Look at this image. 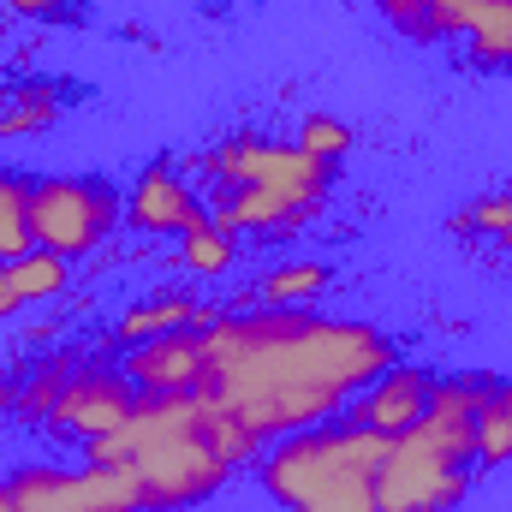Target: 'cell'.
I'll return each mask as SVG.
<instances>
[{"label": "cell", "instance_id": "1", "mask_svg": "<svg viewBox=\"0 0 512 512\" xmlns=\"http://www.w3.org/2000/svg\"><path fill=\"white\" fill-rule=\"evenodd\" d=\"M203 382L197 393L239 417L256 441H280L328 423L352 393L393 364V340L370 322L310 316L292 304L256 316H209L203 322Z\"/></svg>", "mask_w": 512, "mask_h": 512}, {"label": "cell", "instance_id": "2", "mask_svg": "<svg viewBox=\"0 0 512 512\" xmlns=\"http://www.w3.org/2000/svg\"><path fill=\"white\" fill-rule=\"evenodd\" d=\"M256 441L203 393H137V411L114 435L90 441V465L126 471L149 512L197 507L227 489V477L256 459Z\"/></svg>", "mask_w": 512, "mask_h": 512}, {"label": "cell", "instance_id": "3", "mask_svg": "<svg viewBox=\"0 0 512 512\" xmlns=\"http://www.w3.org/2000/svg\"><path fill=\"white\" fill-rule=\"evenodd\" d=\"M340 161L280 137H227L203 155L209 221L221 233H298L322 215Z\"/></svg>", "mask_w": 512, "mask_h": 512}, {"label": "cell", "instance_id": "4", "mask_svg": "<svg viewBox=\"0 0 512 512\" xmlns=\"http://www.w3.org/2000/svg\"><path fill=\"white\" fill-rule=\"evenodd\" d=\"M489 382H435L429 411L393 435L376 471L382 512H453L471 495L477 465V399Z\"/></svg>", "mask_w": 512, "mask_h": 512}, {"label": "cell", "instance_id": "5", "mask_svg": "<svg viewBox=\"0 0 512 512\" xmlns=\"http://www.w3.org/2000/svg\"><path fill=\"white\" fill-rule=\"evenodd\" d=\"M387 435L358 423H316L262 453V495L280 512H382L376 471Z\"/></svg>", "mask_w": 512, "mask_h": 512}, {"label": "cell", "instance_id": "6", "mask_svg": "<svg viewBox=\"0 0 512 512\" xmlns=\"http://www.w3.org/2000/svg\"><path fill=\"white\" fill-rule=\"evenodd\" d=\"M120 197L102 179H78V173H54V179H30V245L54 256H90L120 221Z\"/></svg>", "mask_w": 512, "mask_h": 512}, {"label": "cell", "instance_id": "7", "mask_svg": "<svg viewBox=\"0 0 512 512\" xmlns=\"http://www.w3.org/2000/svg\"><path fill=\"white\" fill-rule=\"evenodd\" d=\"M0 512H149L137 483L114 465H84V471H60V465H24L12 477H0Z\"/></svg>", "mask_w": 512, "mask_h": 512}, {"label": "cell", "instance_id": "8", "mask_svg": "<svg viewBox=\"0 0 512 512\" xmlns=\"http://www.w3.org/2000/svg\"><path fill=\"white\" fill-rule=\"evenodd\" d=\"M137 411V382L126 370H102V364H72L60 352V370H54V393H48V417L54 429H72L84 441H102L114 435Z\"/></svg>", "mask_w": 512, "mask_h": 512}, {"label": "cell", "instance_id": "9", "mask_svg": "<svg viewBox=\"0 0 512 512\" xmlns=\"http://www.w3.org/2000/svg\"><path fill=\"white\" fill-rule=\"evenodd\" d=\"M203 322H209V316H203ZM203 322H191V328H173V334H155V340H137V346H131L120 370L137 382V393H197L203 364H209Z\"/></svg>", "mask_w": 512, "mask_h": 512}, {"label": "cell", "instance_id": "10", "mask_svg": "<svg viewBox=\"0 0 512 512\" xmlns=\"http://www.w3.org/2000/svg\"><path fill=\"white\" fill-rule=\"evenodd\" d=\"M429 393H435V376L405 370V364H387L364 393H352V417H346V423L376 429V435L393 441V435H405V429L429 411Z\"/></svg>", "mask_w": 512, "mask_h": 512}, {"label": "cell", "instance_id": "11", "mask_svg": "<svg viewBox=\"0 0 512 512\" xmlns=\"http://www.w3.org/2000/svg\"><path fill=\"white\" fill-rule=\"evenodd\" d=\"M126 221L137 227V233H191V227H203L209 215H203V197H197L173 167L155 161V167L131 185Z\"/></svg>", "mask_w": 512, "mask_h": 512}, {"label": "cell", "instance_id": "12", "mask_svg": "<svg viewBox=\"0 0 512 512\" xmlns=\"http://www.w3.org/2000/svg\"><path fill=\"white\" fill-rule=\"evenodd\" d=\"M441 36H465L477 66L512 72V0H441Z\"/></svg>", "mask_w": 512, "mask_h": 512}, {"label": "cell", "instance_id": "13", "mask_svg": "<svg viewBox=\"0 0 512 512\" xmlns=\"http://www.w3.org/2000/svg\"><path fill=\"white\" fill-rule=\"evenodd\" d=\"M72 280V262L54 251H24V256H6L0 262V316L24 310V304H42L54 292H66Z\"/></svg>", "mask_w": 512, "mask_h": 512}, {"label": "cell", "instance_id": "14", "mask_svg": "<svg viewBox=\"0 0 512 512\" xmlns=\"http://www.w3.org/2000/svg\"><path fill=\"white\" fill-rule=\"evenodd\" d=\"M477 465H512V382H489L477 399Z\"/></svg>", "mask_w": 512, "mask_h": 512}, {"label": "cell", "instance_id": "15", "mask_svg": "<svg viewBox=\"0 0 512 512\" xmlns=\"http://www.w3.org/2000/svg\"><path fill=\"white\" fill-rule=\"evenodd\" d=\"M191 322H203V304L185 298V292H167V298H149V304L120 316V340L137 346V340H155V334H173V328H191Z\"/></svg>", "mask_w": 512, "mask_h": 512}, {"label": "cell", "instance_id": "16", "mask_svg": "<svg viewBox=\"0 0 512 512\" xmlns=\"http://www.w3.org/2000/svg\"><path fill=\"white\" fill-rule=\"evenodd\" d=\"M24 251H36L30 245V179L0 167V262Z\"/></svg>", "mask_w": 512, "mask_h": 512}, {"label": "cell", "instance_id": "17", "mask_svg": "<svg viewBox=\"0 0 512 512\" xmlns=\"http://www.w3.org/2000/svg\"><path fill=\"white\" fill-rule=\"evenodd\" d=\"M54 114H60V90H48V84H24L18 96L0 102V137H24V131L54 126Z\"/></svg>", "mask_w": 512, "mask_h": 512}, {"label": "cell", "instance_id": "18", "mask_svg": "<svg viewBox=\"0 0 512 512\" xmlns=\"http://www.w3.org/2000/svg\"><path fill=\"white\" fill-rule=\"evenodd\" d=\"M179 262H185L191 274H227V268L239 262V245H233V233H221L215 221H203V227H191V233H185Z\"/></svg>", "mask_w": 512, "mask_h": 512}, {"label": "cell", "instance_id": "19", "mask_svg": "<svg viewBox=\"0 0 512 512\" xmlns=\"http://www.w3.org/2000/svg\"><path fill=\"white\" fill-rule=\"evenodd\" d=\"M322 292H328V268L322 262H292V268H274L262 280V298L268 304H310Z\"/></svg>", "mask_w": 512, "mask_h": 512}, {"label": "cell", "instance_id": "20", "mask_svg": "<svg viewBox=\"0 0 512 512\" xmlns=\"http://www.w3.org/2000/svg\"><path fill=\"white\" fill-rule=\"evenodd\" d=\"M387 24L417 36V42H435L441 36V0H382Z\"/></svg>", "mask_w": 512, "mask_h": 512}, {"label": "cell", "instance_id": "21", "mask_svg": "<svg viewBox=\"0 0 512 512\" xmlns=\"http://www.w3.org/2000/svg\"><path fill=\"white\" fill-rule=\"evenodd\" d=\"M310 155H322V161H340L346 149H352V131L340 126V120H328V114H316V120H304V137H298Z\"/></svg>", "mask_w": 512, "mask_h": 512}, {"label": "cell", "instance_id": "22", "mask_svg": "<svg viewBox=\"0 0 512 512\" xmlns=\"http://www.w3.org/2000/svg\"><path fill=\"white\" fill-rule=\"evenodd\" d=\"M471 221H477L483 233H495V239H507L512 245V191L507 197H483V203L471 209Z\"/></svg>", "mask_w": 512, "mask_h": 512}, {"label": "cell", "instance_id": "23", "mask_svg": "<svg viewBox=\"0 0 512 512\" xmlns=\"http://www.w3.org/2000/svg\"><path fill=\"white\" fill-rule=\"evenodd\" d=\"M12 12H24V18H48V24H60V12H72L66 0H6Z\"/></svg>", "mask_w": 512, "mask_h": 512}]
</instances>
